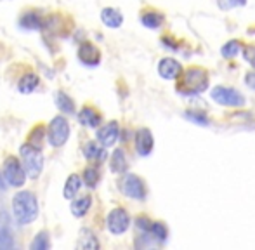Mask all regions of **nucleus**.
Returning a JSON list of instances; mask_svg holds the SVG:
<instances>
[{"label":"nucleus","instance_id":"obj_20","mask_svg":"<svg viewBox=\"0 0 255 250\" xmlns=\"http://www.w3.org/2000/svg\"><path fill=\"white\" fill-rule=\"evenodd\" d=\"M84 155L87 160H92V162H101V160H104V156H106V153H104V146H101L99 142H87L84 148Z\"/></svg>","mask_w":255,"mask_h":250},{"label":"nucleus","instance_id":"obj_25","mask_svg":"<svg viewBox=\"0 0 255 250\" xmlns=\"http://www.w3.org/2000/svg\"><path fill=\"white\" fill-rule=\"evenodd\" d=\"M82 181H84L89 188H96L99 183V170L96 169V167H87V169L84 170Z\"/></svg>","mask_w":255,"mask_h":250},{"label":"nucleus","instance_id":"obj_12","mask_svg":"<svg viewBox=\"0 0 255 250\" xmlns=\"http://www.w3.org/2000/svg\"><path fill=\"white\" fill-rule=\"evenodd\" d=\"M118 134H120V127H118L117 122H110L106 125H103L98 130V142L104 148H110L117 142Z\"/></svg>","mask_w":255,"mask_h":250},{"label":"nucleus","instance_id":"obj_19","mask_svg":"<svg viewBox=\"0 0 255 250\" xmlns=\"http://www.w3.org/2000/svg\"><path fill=\"white\" fill-rule=\"evenodd\" d=\"M19 26L24 30H42L44 28V21L38 14L35 12H24L19 19Z\"/></svg>","mask_w":255,"mask_h":250},{"label":"nucleus","instance_id":"obj_2","mask_svg":"<svg viewBox=\"0 0 255 250\" xmlns=\"http://www.w3.org/2000/svg\"><path fill=\"white\" fill-rule=\"evenodd\" d=\"M19 153H21V165H23L26 176H30V179H37L42 174V169H44L42 151L26 142V144H23L19 148Z\"/></svg>","mask_w":255,"mask_h":250},{"label":"nucleus","instance_id":"obj_11","mask_svg":"<svg viewBox=\"0 0 255 250\" xmlns=\"http://www.w3.org/2000/svg\"><path fill=\"white\" fill-rule=\"evenodd\" d=\"M158 73H160L161 78L165 80H174V78H179L182 75V66L179 61L172 58H165L158 63Z\"/></svg>","mask_w":255,"mask_h":250},{"label":"nucleus","instance_id":"obj_27","mask_svg":"<svg viewBox=\"0 0 255 250\" xmlns=\"http://www.w3.org/2000/svg\"><path fill=\"white\" fill-rule=\"evenodd\" d=\"M240 51H242V45H240L238 40L228 42V44H224V45H222V49H221L222 56H224V58H228V59L235 58V56L238 54Z\"/></svg>","mask_w":255,"mask_h":250},{"label":"nucleus","instance_id":"obj_1","mask_svg":"<svg viewBox=\"0 0 255 250\" xmlns=\"http://www.w3.org/2000/svg\"><path fill=\"white\" fill-rule=\"evenodd\" d=\"M12 214L19 224H30L38 216V202L33 193L21 191L12 198Z\"/></svg>","mask_w":255,"mask_h":250},{"label":"nucleus","instance_id":"obj_10","mask_svg":"<svg viewBox=\"0 0 255 250\" xmlns=\"http://www.w3.org/2000/svg\"><path fill=\"white\" fill-rule=\"evenodd\" d=\"M154 139L149 128H139L135 132V149L141 156H148L153 151Z\"/></svg>","mask_w":255,"mask_h":250},{"label":"nucleus","instance_id":"obj_32","mask_svg":"<svg viewBox=\"0 0 255 250\" xmlns=\"http://www.w3.org/2000/svg\"><path fill=\"white\" fill-rule=\"evenodd\" d=\"M135 224H137L139 230L146 231V233H148L149 228H151V221H149L148 217H137V219H135Z\"/></svg>","mask_w":255,"mask_h":250},{"label":"nucleus","instance_id":"obj_18","mask_svg":"<svg viewBox=\"0 0 255 250\" xmlns=\"http://www.w3.org/2000/svg\"><path fill=\"white\" fill-rule=\"evenodd\" d=\"M38 84H40V78H38L37 75L26 73L19 78V82H17V89H19V92H23V94H31V92L38 87Z\"/></svg>","mask_w":255,"mask_h":250},{"label":"nucleus","instance_id":"obj_22","mask_svg":"<svg viewBox=\"0 0 255 250\" xmlns=\"http://www.w3.org/2000/svg\"><path fill=\"white\" fill-rule=\"evenodd\" d=\"M111 172L120 174L127 170V158H125V153L122 149H115L113 155H111Z\"/></svg>","mask_w":255,"mask_h":250},{"label":"nucleus","instance_id":"obj_15","mask_svg":"<svg viewBox=\"0 0 255 250\" xmlns=\"http://www.w3.org/2000/svg\"><path fill=\"white\" fill-rule=\"evenodd\" d=\"M82 184H84L82 177L78 176V174H71V176L66 179V184H64V189H63L64 198H66V200H73L75 196H77V193L80 191Z\"/></svg>","mask_w":255,"mask_h":250},{"label":"nucleus","instance_id":"obj_4","mask_svg":"<svg viewBox=\"0 0 255 250\" xmlns=\"http://www.w3.org/2000/svg\"><path fill=\"white\" fill-rule=\"evenodd\" d=\"M207 89V73L202 68H191L184 73V78L181 82V91L188 94H198Z\"/></svg>","mask_w":255,"mask_h":250},{"label":"nucleus","instance_id":"obj_16","mask_svg":"<svg viewBox=\"0 0 255 250\" xmlns=\"http://www.w3.org/2000/svg\"><path fill=\"white\" fill-rule=\"evenodd\" d=\"M91 205H92V196L84 195V196H80V198L73 200L70 209H71V214H73L75 217H84L85 214L89 212Z\"/></svg>","mask_w":255,"mask_h":250},{"label":"nucleus","instance_id":"obj_21","mask_svg":"<svg viewBox=\"0 0 255 250\" xmlns=\"http://www.w3.org/2000/svg\"><path fill=\"white\" fill-rule=\"evenodd\" d=\"M141 21L146 28L156 30V28H160V24L163 23V14L156 12V10H146V12H142Z\"/></svg>","mask_w":255,"mask_h":250},{"label":"nucleus","instance_id":"obj_8","mask_svg":"<svg viewBox=\"0 0 255 250\" xmlns=\"http://www.w3.org/2000/svg\"><path fill=\"white\" fill-rule=\"evenodd\" d=\"M120 189L125 196L134 198V200H144V196H146L144 183H142L141 177L135 176V174H127V176L122 179Z\"/></svg>","mask_w":255,"mask_h":250},{"label":"nucleus","instance_id":"obj_33","mask_svg":"<svg viewBox=\"0 0 255 250\" xmlns=\"http://www.w3.org/2000/svg\"><path fill=\"white\" fill-rule=\"evenodd\" d=\"M245 84L249 85L250 89H254V91H255V71H250V73H247Z\"/></svg>","mask_w":255,"mask_h":250},{"label":"nucleus","instance_id":"obj_28","mask_svg":"<svg viewBox=\"0 0 255 250\" xmlns=\"http://www.w3.org/2000/svg\"><path fill=\"white\" fill-rule=\"evenodd\" d=\"M149 233L153 235L154 238H158L160 242L167 240V228H165L163 223H151V228H149Z\"/></svg>","mask_w":255,"mask_h":250},{"label":"nucleus","instance_id":"obj_29","mask_svg":"<svg viewBox=\"0 0 255 250\" xmlns=\"http://www.w3.org/2000/svg\"><path fill=\"white\" fill-rule=\"evenodd\" d=\"M12 247H14L12 235L9 233V230L2 228V230H0V250H10Z\"/></svg>","mask_w":255,"mask_h":250},{"label":"nucleus","instance_id":"obj_13","mask_svg":"<svg viewBox=\"0 0 255 250\" xmlns=\"http://www.w3.org/2000/svg\"><path fill=\"white\" fill-rule=\"evenodd\" d=\"M78 122L84 125V127L96 128L101 125V113L92 108V106H84L80 110V113H78Z\"/></svg>","mask_w":255,"mask_h":250},{"label":"nucleus","instance_id":"obj_3","mask_svg":"<svg viewBox=\"0 0 255 250\" xmlns=\"http://www.w3.org/2000/svg\"><path fill=\"white\" fill-rule=\"evenodd\" d=\"M3 176H5L7 184L14 188H21L26 183V172L16 156H7L3 160Z\"/></svg>","mask_w":255,"mask_h":250},{"label":"nucleus","instance_id":"obj_34","mask_svg":"<svg viewBox=\"0 0 255 250\" xmlns=\"http://www.w3.org/2000/svg\"><path fill=\"white\" fill-rule=\"evenodd\" d=\"M186 117L191 119V120H195V122H198V124H208L207 117H203V115H193V113H188Z\"/></svg>","mask_w":255,"mask_h":250},{"label":"nucleus","instance_id":"obj_30","mask_svg":"<svg viewBox=\"0 0 255 250\" xmlns=\"http://www.w3.org/2000/svg\"><path fill=\"white\" fill-rule=\"evenodd\" d=\"M221 9H233L236 5H245L247 0H217Z\"/></svg>","mask_w":255,"mask_h":250},{"label":"nucleus","instance_id":"obj_6","mask_svg":"<svg viewBox=\"0 0 255 250\" xmlns=\"http://www.w3.org/2000/svg\"><path fill=\"white\" fill-rule=\"evenodd\" d=\"M210 96L215 103H219V105H222V106H229V108H236V106L245 105V98H243L242 92L231 87H222V85H219V87H215L214 91H212Z\"/></svg>","mask_w":255,"mask_h":250},{"label":"nucleus","instance_id":"obj_9","mask_svg":"<svg viewBox=\"0 0 255 250\" xmlns=\"http://www.w3.org/2000/svg\"><path fill=\"white\" fill-rule=\"evenodd\" d=\"M78 59H80L82 64H85V66L94 68L101 63V52H99V49L96 47L94 44L84 42V44L80 45V49H78Z\"/></svg>","mask_w":255,"mask_h":250},{"label":"nucleus","instance_id":"obj_31","mask_svg":"<svg viewBox=\"0 0 255 250\" xmlns=\"http://www.w3.org/2000/svg\"><path fill=\"white\" fill-rule=\"evenodd\" d=\"M243 58L252 64V68L255 70V45H249V47L243 49Z\"/></svg>","mask_w":255,"mask_h":250},{"label":"nucleus","instance_id":"obj_26","mask_svg":"<svg viewBox=\"0 0 255 250\" xmlns=\"http://www.w3.org/2000/svg\"><path fill=\"white\" fill-rule=\"evenodd\" d=\"M49 247H51V244H49L47 231H40V233L35 237V240L31 242V250H47Z\"/></svg>","mask_w":255,"mask_h":250},{"label":"nucleus","instance_id":"obj_24","mask_svg":"<svg viewBox=\"0 0 255 250\" xmlns=\"http://www.w3.org/2000/svg\"><path fill=\"white\" fill-rule=\"evenodd\" d=\"M44 139H45V127L44 125H37V127L30 132V135H28V144H31L37 149H42Z\"/></svg>","mask_w":255,"mask_h":250},{"label":"nucleus","instance_id":"obj_7","mask_svg":"<svg viewBox=\"0 0 255 250\" xmlns=\"http://www.w3.org/2000/svg\"><path fill=\"white\" fill-rule=\"evenodd\" d=\"M106 226L110 230V233L124 235L130 226V217H128L127 210L122 209V207H117V209L111 210L106 217Z\"/></svg>","mask_w":255,"mask_h":250},{"label":"nucleus","instance_id":"obj_17","mask_svg":"<svg viewBox=\"0 0 255 250\" xmlns=\"http://www.w3.org/2000/svg\"><path fill=\"white\" fill-rule=\"evenodd\" d=\"M78 249H85V250H98L99 249V240L96 238V235L91 230H82L78 235Z\"/></svg>","mask_w":255,"mask_h":250},{"label":"nucleus","instance_id":"obj_14","mask_svg":"<svg viewBox=\"0 0 255 250\" xmlns=\"http://www.w3.org/2000/svg\"><path fill=\"white\" fill-rule=\"evenodd\" d=\"M101 19L108 28H113V30L115 28H120L122 23H124V16L115 7H104L101 10Z\"/></svg>","mask_w":255,"mask_h":250},{"label":"nucleus","instance_id":"obj_23","mask_svg":"<svg viewBox=\"0 0 255 250\" xmlns=\"http://www.w3.org/2000/svg\"><path fill=\"white\" fill-rule=\"evenodd\" d=\"M54 98H56V105H57V108H59V112L75 113V103H73V99L66 94V92H63V91L56 92Z\"/></svg>","mask_w":255,"mask_h":250},{"label":"nucleus","instance_id":"obj_5","mask_svg":"<svg viewBox=\"0 0 255 250\" xmlns=\"http://www.w3.org/2000/svg\"><path fill=\"white\" fill-rule=\"evenodd\" d=\"M47 137L54 148L63 146L64 142L68 141V137H70V122H68L64 117H56V119H52L51 124H49Z\"/></svg>","mask_w":255,"mask_h":250}]
</instances>
